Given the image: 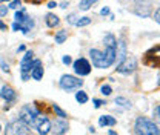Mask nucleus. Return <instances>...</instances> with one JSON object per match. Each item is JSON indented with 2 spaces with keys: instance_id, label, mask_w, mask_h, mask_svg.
Here are the masks:
<instances>
[{
  "instance_id": "obj_1",
  "label": "nucleus",
  "mask_w": 160,
  "mask_h": 135,
  "mask_svg": "<svg viewBox=\"0 0 160 135\" xmlns=\"http://www.w3.org/2000/svg\"><path fill=\"white\" fill-rule=\"evenodd\" d=\"M89 55L92 60V65L96 68H109L114 61H116V48H106L105 46V52H102L99 49H91Z\"/></svg>"
},
{
  "instance_id": "obj_2",
  "label": "nucleus",
  "mask_w": 160,
  "mask_h": 135,
  "mask_svg": "<svg viewBox=\"0 0 160 135\" xmlns=\"http://www.w3.org/2000/svg\"><path fill=\"white\" fill-rule=\"evenodd\" d=\"M136 132L137 135H159V129L154 124V121L145 117H139L136 121Z\"/></svg>"
},
{
  "instance_id": "obj_3",
  "label": "nucleus",
  "mask_w": 160,
  "mask_h": 135,
  "mask_svg": "<svg viewBox=\"0 0 160 135\" xmlns=\"http://www.w3.org/2000/svg\"><path fill=\"white\" fill-rule=\"evenodd\" d=\"M40 112L32 106V104H25L22 109H20V121L26 126H32L34 124V120L36 117L39 115Z\"/></svg>"
},
{
  "instance_id": "obj_4",
  "label": "nucleus",
  "mask_w": 160,
  "mask_h": 135,
  "mask_svg": "<svg viewBox=\"0 0 160 135\" xmlns=\"http://www.w3.org/2000/svg\"><path fill=\"white\" fill-rule=\"evenodd\" d=\"M83 84V80L74 77V75H63L60 78V88L66 92L69 91H74V89H79L80 86Z\"/></svg>"
},
{
  "instance_id": "obj_5",
  "label": "nucleus",
  "mask_w": 160,
  "mask_h": 135,
  "mask_svg": "<svg viewBox=\"0 0 160 135\" xmlns=\"http://www.w3.org/2000/svg\"><path fill=\"white\" fill-rule=\"evenodd\" d=\"M136 68H137L136 58L126 55V57H125L119 63V66H117V71H119L120 74H132V72L136 71Z\"/></svg>"
},
{
  "instance_id": "obj_6",
  "label": "nucleus",
  "mask_w": 160,
  "mask_h": 135,
  "mask_svg": "<svg viewBox=\"0 0 160 135\" xmlns=\"http://www.w3.org/2000/svg\"><path fill=\"white\" fill-rule=\"evenodd\" d=\"M32 126L39 131L40 135H48L51 132V121L48 120V117H43V115H40V114L36 117Z\"/></svg>"
},
{
  "instance_id": "obj_7",
  "label": "nucleus",
  "mask_w": 160,
  "mask_h": 135,
  "mask_svg": "<svg viewBox=\"0 0 160 135\" xmlns=\"http://www.w3.org/2000/svg\"><path fill=\"white\" fill-rule=\"evenodd\" d=\"M72 68H74V72H76L77 75H80V77L88 75V74L91 72V65H89V61H88L86 58L76 60V61L72 63Z\"/></svg>"
},
{
  "instance_id": "obj_8",
  "label": "nucleus",
  "mask_w": 160,
  "mask_h": 135,
  "mask_svg": "<svg viewBox=\"0 0 160 135\" xmlns=\"http://www.w3.org/2000/svg\"><path fill=\"white\" fill-rule=\"evenodd\" d=\"M160 46L157 48H154V49H151L149 52H146V55H145V63L146 65H149V66H154V68H157L160 66Z\"/></svg>"
},
{
  "instance_id": "obj_9",
  "label": "nucleus",
  "mask_w": 160,
  "mask_h": 135,
  "mask_svg": "<svg viewBox=\"0 0 160 135\" xmlns=\"http://www.w3.org/2000/svg\"><path fill=\"white\" fill-rule=\"evenodd\" d=\"M26 128V124H23L20 120L12 121L6 126V134L5 135H22V131Z\"/></svg>"
},
{
  "instance_id": "obj_10",
  "label": "nucleus",
  "mask_w": 160,
  "mask_h": 135,
  "mask_svg": "<svg viewBox=\"0 0 160 135\" xmlns=\"http://www.w3.org/2000/svg\"><path fill=\"white\" fill-rule=\"evenodd\" d=\"M32 51H26V54L23 55L20 61V69L22 72H31L32 71Z\"/></svg>"
},
{
  "instance_id": "obj_11",
  "label": "nucleus",
  "mask_w": 160,
  "mask_h": 135,
  "mask_svg": "<svg viewBox=\"0 0 160 135\" xmlns=\"http://www.w3.org/2000/svg\"><path fill=\"white\" fill-rule=\"evenodd\" d=\"M68 131V123L63 121H56L54 124H51V135H63L65 132Z\"/></svg>"
},
{
  "instance_id": "obj_12",
  "label": "nucleus",
  "mask_w": 160,
  "mask_h": 135,
  "mask_svg": "<svg viewBox=\"0 0 160 135\" xmlns=\"http://www.w3.org/2000/svg\"><path fill=\"white\" fill-rule=\"evenodd\" d=\"M0 97H2L3 100H6V101H12V100L16 98V92H14L12 88H9V86H3V88L0 89Z\"/></svg>"
},
{
  "instance_id": "obj_13",
  "label": "nucleus",
  "mask_w": 160,
  "mask_h": 135,
  "mask_svg": "<svg viewBox=\"0 0 160 135\" xmlns=\"http://www.w3.org/2000/svg\"><path fill=\"white\" fill-rule=\"evenodd\" d=\"M99 124L103 128V126H114L116 124V118L111 115H102L99 118Z\"/></svg>"
},
{
  "instance_id": "obj_14",
  "label": "nucleus",
  "mask_w": 160,
  "mask_h": 135,
  "mask_svg": "<svg viewBox=\"0 0 160 135\" xmlns=\"http://www.w3.org/2000/svg\"><path fill=\"white\" fill-rule=\"evenodd\" d=\"M125 57H126V43L122 40L119 43V51H116V58L119 60V63H120Z\"/></svg>"
},
{
  "instance_id": "obj_15",
  "label": "nucleus",
  "mask_w": 160,
  "mask_h": 135,
  "mask_svg": "<svg viewBox=\"0 0 160 135\" xmlns=\"http://www.w3.org/2000/svg\"><path fill=\"white\" fill-rule=\"evenodd\" d=\"M59 23H60V20L56 14H46V25L49 28H56Z\"/></svg>"
},
{
  "instance_id": "obj_16",
  "label": "nucleus",
  "mask_w": 160,
  "mask_h": 135,
  "mask_svg": "<svg viewBox=\"0 0 160 135\" xmlns=\"http://www.w3.org/2000/svg\"><path fill=\"white\" fill-rule=\"evenodd\" d=\"M103 41H105V46H106V48H116V49H117V41H116V37H114L112 34H108Z\"/></svg>"
},
{
  "instance_id": "obj_17",
  "label": "nucleus",
  "mask_w": 160,
  "mask_h": 135,
  "mask_svg": "<svg viewBox=\"0 0 160 135\" xmlns=\"http://www.w3.org/2000/svg\"><path fill=\"white\" fill-rule=\"evenodd\" d=\"M96 2H97V0H80L79 8L82 9V11H86V9H89V8H91Z\"/></svg>"
},
{
  "instance_id": "obj_18",
  "label": "nucleus",
  "mask_w": 160,
  "mask_h": 135,
  "mask_svg": "<svg viewBox=\"0 0 160 135\" xmlns=\"http://www.w3.org/2000/svg\"><path fill=\"white\" fill-rule=\"evenodd\" d=\"M31 77L34 78V80H40V78L43 77V68H42V66L34 68V69L31 71Z\"/></svg>"
},
{
  "instance_id": "obj_19",
  "label": "nucleus",
  "mask_w": 160,
  "mask_h": 135,
  "mask_svg": "<svg viewBox=\"0 0 160 135\" xmlns=\"http://www.w3.org/2000/svg\"><path fill=\"white\" fill-rule=\"evenodd\" d=\"M66 37H68V32L65 31V29H62V31H59L57 34H56V43H59V45H62L65 40H66Z\"/></svg>"
},
{
  "instance_id": "obj_20",
  "label": "nucleus",
  "mask_w": 160,
  "mask_h": 135,
  "mask_svg": "<svg viewBox=\"0 0 160 135\" xmlns=\"http://www.w3.org/2000/svg\"><path fill=\"white\" fill-rule=\"evenodd\" d=\"M116 104H119L122 108H131V101L126 100L125 97H117L116 98Z\"/></svg>"
},
{
  "instance_id": "obj_21",
  "label": "nucleus",
  "mask_w": 160,
  "mask_h": 135,
  "mask_svg": "<svg viewBox=\"0 0 160 135\" xmlns=\"http://www.w3.org/2000/svg\"><path fill=\"white\" fill-rule=\"evenodd\" d=\"M76 100L82 103V104H85L86 101H88V95H86V92H83V91H79L77 94H76Z\"/></svg>"
},
{
  "instance_id": "obj_22",
  "label": "nucleus",
  "mask_w": 160,
  "mask_h": 135,
  "mask_svg": "<svg viewBox=\"0 0 160 135\" xmlns=\"http://www.w3.org/2000/svg\"><path fill=\"white\" fill-rule=\"evenodd\" d=\"M89 23H91V19H89V17H82V19H79L76 22L77 26H86V25H89Z\"/></svg>"
},
{
  "instance_id": "obj_23",
  "label": "nucleus",
  "mask_w": 160,
  "mask_h": 135,
  "mask_svg": "<svg viewBox=\"0 0 160 135\" xmlns=\"http://www.w3.org/2000/svg\"><path fill=\"white\" fill-rule=\"evenodd\" d=\"M52 109H54V112H56L60 118H66V112H65V111H62L57 104H54V106H52Z\"/></svg>"
},
{
  "instance_id": "obj_24",
  "label": "nucleus",
  "mask_w": 160,
  "mask_h": 135,
  "mask_svg": "<svg viewBox=\"0 0 160 135\" xmlns=\"http://www.w3.org/2000/svg\"><path fill=\"white\" fill-rule=\"evenodd\" d=\"M100 91H102V94H103V95H111V92H112L111 86H108V84H103V86L100 88Z\"/></svg>"
},
{
  "instance_id": "obj_25",
  "label": "nucleus",
  "mask_w": 160,
  "mask_h": 135,
  "mask_svg": "<svg viewBox=\"0 0 160 135\" xmlns=\"http://www.w3.org/2000/svg\"><path fill=\"white\" fill-rule=\"evenodd\" d=\"M76 19H77V16H76V14H69V16L66 17V22H68L69 25H76V22H77Z\"/></svg>"
},
{
  "instance_id": "obj_26",
  "label": "nucleus",
  "mask_w": 160,
  "mask_h": 135,
  "mask_svg": "<svg viewBox=\"0 0 160 135\" xmlns=\"http://www.w3.org/2000/svg\"><path fill=\"white\" fill-rule=\"evenodd\" d=\"M0 68H2L5 72H8V71H9V65H8V63H5V60H0Z\"/></svg>"
},
{
  "instance_id": "obj_27",
  "label": "nucleus",
  "mask_w": 160,
  "mask_h": 135,
  "mask_svg": "<svg viewBox=\"0 0 160 135\" xmlns=\"http://www.w3.org/2000/svg\"><path fill=\"white\" fill-rule=\"evenodd\" d=\"M19 6H20V0H12L9 3V8H12V9H17Z\"/></svg>"
},
{
  "instance_id": "obj_28",
  "label": "nucleus",
  "mask_w": 160,
  "mask_h": 135,
  "mask_svg": "<svg viewBox=\"0 0 160 135\" xmlns=\"http://www.w3.org/2000/svg\"><path fill=\"white\" fill-rule=\"evenodd\" d=\"M154 20H156V22L160 25V8L156 11V12H154Z\"/></svg>"
},
{
  "instance_id": "obj_29",
  "label": "nucleus",
  "mask_w": 160,
  "mask_h": 135,
  "mask_svg": "<svg viewBox=\"0 0 160 135\" xmlns=\"http://www.w3.org/2000/svg\"><path fill=\"white\" fill-rule=\"evenodd\" d=\"M8 14V8L6 6H2L0 8V17H3V16H6Z\"/></svg>"
},
{
  "instance_id": "obj_30",
  "label": "nucleus",
  "mask_w": 160,
  "mask_h": 135,
  "mask_svg": "<svg viewBox=\"0 0 160 135\" xmlns=\"http://www.w3.org/2000/svg\"><path fill=\"white\" fill-rule=\"evenodd\" d=\"M71 61H72V60H71L69 55H65V57H63V63H65V65H69Z\"/></svg>"
},
{
  "instance_id": "obj_31",
  "label": "nucleus",
  "mask_w": 160,
  "mask_h": 135,
  "mask_svg": "<svg viewBox=\"0 0 160 135\" xmlns=\"http://www.w3.org/2000/svg\"><path fill=\"white\" fill-rule=\"evenodd\" d=\"M100 14H102V16H108V14H109V8H103V9L100 11Z\"/></svg>"
},
{
  "instance_id": "obj_32",
  "label": "nucleus",
  "mask_w": 160,
  "mask_h": 135,
  "mask_svg": "<svg viewBox=\"0 0 160 135\" xmlns=\"http://www.w3.org/2000/svg\"><path fill=\"white\" fill-rule=\"evenodd\" d=\"M102 104H105L102 100H94V106H96V108H100Z\"/></svg>"
},
{
  "instance_id": "obj_33",
  "label": "nucleus",
  "mask_w": 160,
  "mask_h": 135,
  "mask_svg": "<svg viewBox=\"0 0 160 135\" xmlns=\"http://www.w3.org/2000/svg\"><path fill=\"white\" fill-rule=\"evenodd\" d=\"M12 29H14V31H20V23H17V22H16V23L12 25Z\"/></svg>"
},
{
  "instance_id": "obj_34",
  "label": "nucleus",
  "mask_w": 160,
  "mask_h": 135,
  "mask_svg": "<svg viewBox=\"0 0 160 135\" xmlns=\"http://www.w3.org/2000/svg\"><path fill=\"white\" fill-rule=\"evenodd\" d=\"M154 114H156V117H157V118H159V120H160V106H157V108H156V111H154Z\"/></svg>"
},
{
  "instance_id": "obj_35",
  "label": "nucleus",
  "mask_w": 160,
  "mask_h": 135,
  "mask_svg": "<svg viewBox=\"0 0 160 135\" xmlns=\"http://www.w3.org/2000/svg\"><path fill=\"white\" fill-rule=\"evenodd\" d=\"M56 6H57V3H56V2H49V3H48V8H51V9H52V8H56Z\"/></svg>"
},
{
  "instance_id": "obj_36",
  "label": "nucleus",
  "mask_w": 160,
  "mask_h": 135,
  "mask_svg": "<svg viewBox=\"0 0 160 135\" xmlns=\"http://www.w3.org/2000/svg\"><path fill=\"white\" fill-rule=\"evenodd\" d=\"M22 78L26 81V80H29V75H28V72H22Z\"/></svg>"
},
{
  "instance_id": "obj_37",
  "label": "nucleus",
  "mask_w": 160,
  "mask_h": 135,
  "mask_svg": "<svg viewBox=\"0 0 160 135\" xmlns=\"http://www.w3.org/2000/svg\"><path fill=\"white\" fill-rule=\"evenodd\" d=\"M0 29H6V25L3 22H0Z\"/></svg>"
},
{
  "instance_id": "obj_38",
  "label": "nucleus",
  "mask_w": 160,
  "mask_h": 135,
  "mask_svg": "<svg viewBox=\"0 0 160 135\" xmlns=\"http://www.w3.org/2000/svg\"><path fill=\"white\" fill-rule=\"evenodd\" d=\"M66 6H68V3H66V2H63V3H62V5H60V8H63V9H65V8H66Z\"/></svg>"
},
{
  "instance_id": "obj_39",
  "label": "nucleus",
  "mask_w": 160,
  "mask_h": 135,
  "mask_svg": "<svg viewBox=\"0 0 160 135\" xmlns=\"http://www.w3.org/2000/svg\"><path fill=\"white\" fill-rule=\"evenodd\" d=\"M28 2H31V3H40V2H43V0H28Z\"/></svg>"
},
{
  "instance_id": "obj_40",
  "label": "nucleus",
  "mask_w": 160,
  "mask_h": 135,
  "mask_svg": "<svg viewBox=\"0 0 160 135\" xmlns=\"http://www.w3.org/2000/svg\"><path fill=\"white\" fill-rule=\"evenodd\" d=\"M136 2H139V3H145V2H148V0H136Z\"/></svg>"
},
{
  "instance_id": "obj_41",
  "label": "nucleus",
  "mask_w": 160,
  "mask_h": 135,
  "mask_svg": "<svg viewBox=\"0 0 160 135\" xmlns=\"http://www.w3.org/2000/svg\"><path fill=\"white\" fill-rule=\"evenodd\" d=\"M109 135H117V134H116L114 131H109Z\"/></svg>"
},
{
  "instance_id": "obj_42",
  "label": "nucleus",
  "mask_w": 160,
  "mask_h": 135,
  "mask_svg": "<svg viewBox=\"0 0 160 135\" xmlns=\"http://www.w3.org/2000/svg\"><path fill=\"white\" fill-rule=\"evenodd\" d=\"M2 2H11V0H0V3H2Z\"/></svg>"
},
{
  "instance_id": "obj_43",
  "label": "nucleus",
  "mask_w": 160,
  "mask_h": 135,
  "mask_svg": "<svg viewBox=\"0 0 160 135\" xmlns=\"http://www.w3.org/2000/svg\"><path fill=\"white\" fill-rule=\"evenodd\" d=\"M159 135H160V129H159Z\"/></svg>"
},
{
  "instance_id": "obj_44",
  "label": "nucleus",
  "mask_w": 160,
  "mask_h": 135,
  "mask_svg": "<svg viewBox=\"0 0 160 135\" xmlns=\"http://www.w3.org/2000/svg\"><path fill=\"white\" fill-rule=\"evenodd\" d=\"M159 83H160V81H159Z\"/></svg>"
}]
</instances>
